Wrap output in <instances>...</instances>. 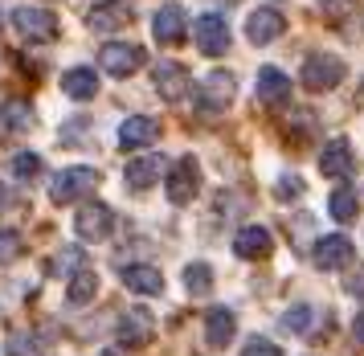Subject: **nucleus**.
<instances>
[{
	"label": "nucleus",
	"instance_id": "nucleus-5",
	"mask_svg": "<svg viewBox=\"0 0 364 356\" xmlns=\"http://www.w3.org/2000/svg\"><path fill=\"white\" fill-rule=\"evenodd\" d=\"M74 229H78L82 242H107L111 229H115V213L102 201H86L82 209H78V217H74Z\"/></svg>",
	"mask_w": 364,
	"mask_h": 356
},
{
	"label": "nucleus",
	"instance_id": "nucleus-33",
	"mask_svg": "<svg viewBox=\"0 0 364 356\" xmlns=\"http://www.w3.org/2000/svg\"><path fill=\"white\" fill-rule=\"evenodd\" d=\"M295 193H303V180L299 177H282L279 180V197L287 201V197H295Z\"/></svg>",
	"mask_w": 364,
	"mask_h": 356
},
{
	"label": "nucleus",
	"instance_id": "nucleus-9",
	"mask_svg": "<svg viewBox=\"0 0 364 356\" xmlns=\"http://www.w3.org/2000/svg\"><path fill=\"white\" fill-rule=\"evenodd\" d=\"M13 25H17L21 37L29 41H53L58 37V16L50 9H17L13 13Z\"/></svg>",
	"mask_w": 364,
	"mask_h": 356
},
{
	"label": "nucleus",
	"instance_id": "nucleus-3",
	"mask_svg": "<svg viewBox=\"0 0 364 356\" xmlns=\"http://www.w3.org/2000/svg\"><path fill=\"white\" fill-rule=\"evenodd\" d=\"M303 86L315 90V95H323V90H336L340 82H344V62L336 58V53H311L307 62H303Z\"/></svg>",
	"mask_w": 364,
	"mask_h": 356
},
{
	"label": "nucleus",
	"instance_id": "nucleus-35",
	"mask_svg": "<svg viewBox=\"0 0 364 356\" xmlns=\"http://www.w3.org/2000/svg\"><path fill=\"white\" fill-rule=\"evenodd\" d=\"M352 340H356V344H364V311L356 315V320H352Z\"/></svg>",
	"mask_w": 364,
	"mask_h": 356
},
{
	"label": "nucleus",
	"instance_id": "nucleus-20",
	"mask_svg": "<svg viewBox=\"0 0 364 356\" xmlns=\"http://www.w3.org/2000/svg\"><path fill=\"white\" fill-rule=\"evenodd\" d=\"M123 287L132 295H160L164 291V275L156 266H123Z\"/></svg>",
	"mask_w": 364,
	"mask_h": 356
},
{
	"label": "nucleus",
	"instance_id": "nucleus-34",
	"mask_svg": "<svg viewBox=\"0 0 364 356\" xmlns=\"http://www.w3.org/2000/svg\"><path fill=\"white\" fill-rule=\"evenodd\" d=\"M348 291H352V295H364V271H356V275L348 278Z\"/></svg>",
	"mask_w": 364,
	"mask_h": 356
},
{
	"label": "nucleus",
	"instance_id": "nucleus-30",
	"mask_svg": "<svg viewBox=\"0 0 364 356\" xmlns=\"http://www.w3.org/2000/svg\"><path fill=\"white\" fill-rule=\"evenodd\" d=\"M242 356H282V348L274 340H266V336H250L242 344Z\"/></svg>",
	"mask_w": 364,
	"mask_h": 356
},
{
	"label": "nucleus",
	"instance_id": "nucleus-31",
	"mask_svg": "<svg viewBox=\"0 0 364 356\" xmlns=\"http://www.w3.org/2000/svg\"><path fill=\"white\" fill-rule=\"evenodd\" d=\"M21 254V234L17 229H0V262H13Z\"/></svg>",
	"mask_w": 364,
	"mask_h": 356
},
{
	"label": "nucleus",
	"instance_id": "nucleus-29",
	"mask_svg": "<svg viewBox=\"0 0 364 356\" xmlns=\"http://www.w3.org/2000/svg\"><path fill=\"white\" fill-rule=\"evenodd\" d=\"M311 315H315V311L307 308V303H299V308L287 311L282 328H287V332H295V336H307V332H311Z\"/></svg>",
	"mask_w": 364,
	"mask_h": 356
},
{
	"label": "nucleus",
	"instance_id": "nucleus-26",
	"mask_svg": "<svg viewBox=\"0 0 364 356\" xmlns=\"http://www.w3.org/2000/svg\"><path fill=\"white\" fill-rule=\"evenodd\" d=\"M328 213L336 217V221H352L356 213H360V201H356V193L352 189H331V197H328Z\"/></svg>",
	"mask_w": 364,
	"mask_h": 356
},
{
	"label": "nucleus",
	"instance_id": "nucleus-24",
	"mask_svg": "<svg viewBox=\"0 0 364 356\" xmlns=\"http://www.w3.org/2000/svg\"><path fill=\"white\" fill-rule=\"evenodd\" d=\"M29 123H33V107L25 98H13L0 107V131H25Z\"/></svg>",
	"mask_w": 364,
	"mask_h": 356
},
{
	"label": "nucleus",
	"instance_id": "nucleus-1",
	"mask_svg": "<svg viewBox=\"0 0 364 356\" xmlns=\"http://www.w3.org/2000/svg\"><path fill=\"white\" fill-rule=\"evenodd\" d=\"M99 168H90V164H74V168H62L50 184V197L53 205H74V201H86V197L99 189Z\"/></svg>",
	"mask_w": 364,
	"mask_h": 356
},
{
	"label": "nucleus",
	"instance_id": "nucleus-11",
	"mask_svg": "<svg viewBox=\"0 0 364 356\" xmlns=\"http://www.w3.org/2000/svg\"><path fill=\"white\" fill-rule=\"evenodd\" d=\"M270 246H274V238H270V229H266V226H242L237 234H233V254H237V258H246V262L266 258V254H270Z\"/></svg>",
	"mask_w": 364,
	"mask_h": 356
},
{
	"label": "nucleus",
	"instance_id": "nucleus-18",
	"mask_svg": "<svg viewBox=\"0 0 364 356\" xmlns=\"http://www.w3.org/2000/svg\"><path fill=\"white\" fill-rule=\"evenodd\" d=\"M233 332H237V315L230 308H209V315H205V340H209V348H225L233 340Z\"/></svg>",
	"mask_w": 364,
	"mask_h": 356
},
{
	"label": "nucleus",
	"instance_id": "nucleus-6",
	"mask_svg": "<svg viewBox=\"0 0 364 356\" xmlns=\"http://www.w3.org/2000/svg\"><path fill=\"white\" fill-rule=\"evenodd\" d=\"M197 193H200V164L193 156H181L168 168V201L172 205H188Z\"/></svg>",
	"mask_w": 364,
	"mask_h": 356
},
{
	"label": "nucleus",
	"instance_id": "nucleus-23",
	"mask_svg": "<svg viewBox=\"0 0 364 356\" xmlns=\"http://www.w3.org/2000/svg\"><path fill=\"white\" fill-rule=\"evenodd\" d=\"M160 172H164V160H160V156H135V160L127 164V184H132V189H151V184L160 180Z\"/></svg>",
	"mask_w": 364,
	"mask_h": 356
},
{
	"label": "nucleus",
	"instance_id": "nucleus-15",
	"mask_svg": "<svg viewBox=\"0 0 364 356\" xmlns=\"http://www.w3.org/2000/svg\"><path fill=\"white\" fill-rule=\"evenodd\" d=\"M160 140V123L151 119V115H132V119H123V127H119V147H148Z\"/></svg>",
	"mask_w": 364,
	"mask_h": 356
},
{
	"label": "nucleus",
	"instance_id": "nucleus-14",
	"mask_svg": "<svg viewBox=\"0 0 364 356\" xmlns=\"http://www.w3.org/2000/svg\"><path fill=\"white\" fill-rule=\"evenodd\" d=\"M115 336H119L123 348H144V344H151V311H144V308L127 311V315L119 320Z\"/></svg>",
	"mask_w": 364,
	"mask_h": 356
},
{
	"label": "nucleus",
	"instance_id": "nucleus-8",
	"mask_svg": "<svg viewBox=\"0 0 364 356\" xmlns=\"http://www.w3.org/2000/svg\"><path fill=\"white\" fill-rule=\"evenodd\" d=\"M193 33H197V49L205 53V58H221V53L230 49V25H225V16L200 13Z\"/></svg>",
	"mask_w": 364,
	"mask_h": 356
},
{
	"label": "nucleus",
	"instance_id": "nucleus-13",
	"mask_svg": "<svg viewBox=\"0 0 364 356\" xmlns=\"http://www.w3.org/2000/svg\"><path fill=\"white\" fill-rule=\"evenodd\" d=\"M151 78H156V90L168 98V103H176V98L188 95V70H184L181 62H156V70H151Z\"/></svg>",
	"mask_w": 364,
	"mask_h": 356
},
{
	"label": "nucleus",
	"instance_id": "nucleus-10",
	"mask_svg": "<svg viewBox=\"0 0 364 356\" xmlns=\"http://www.w3.org/2000/svg\"><path fill=\"white\" fill-rule=\"evenodd\" d=\"M311 262L319 271H344V266H352V242H348L344 234H328V238L315 242Z\"/></svg>",
	"mask_w": 364,
	"mask_h": 356
},
{
	"label": "nucleus",
	"instance_id": "nucleus-19",
	"mask_svg": "<svg viewBox=\"0 0 364 356\" xmlns=\"http://www.w3.org/2000/svg\"><path fill=\"white\" fill-rule=\"evenodd\" d=\"M258 98H262L266 107H282L291 98V78L282 74L279 66H266L262 74H258Z\"/></svg>",
	"mask_w": 364,
	"mask_h": 356
},
{
	"label": "nucleus",
	"instance_id": "nucleus-17",
	"mask_svg": "<svg viewBox=\"0 0 364 356\" xmlns=\"http://www.w3.org/2000/svg\"><path fill=\"white\" fill-rule=\"evenodd\" d=\"M62 90H66L74 103H90V98L99 95V70H90V66H74L62 74Z\"/></svg>",
	"mask_w": 364,
	"mask_h": 356
},
{
	"label": "nucleus",
	"instance_id": "nucleus-36",
	"mask_svg": "<svg viewBox=\"0 0 364 356\" xmlns=\"http://www.w3.org/2000/svg\"><path fill=\"white\" fill-rule=\"evenodd\" d=\"M9 201H13V193H9V189H4V184H0V209H4V205H9Z\"/></svg>",
	"mask_w": 364,
	"mask_h": 356
},
{
	"label": "nucleus",
	"instance_id": "nucleus-16",
	"mask_svg": "<svg viewBox=\"0 0 364 356\" xmlns=\"http://www.w3.org/2000/svg\"><path fill=\"white\" fill-rule=\"evenodd\" d=\"M184 9L181 4H164L160 13H156V21H151V33H156V41H164V46H181L184 41Z\"/></svg>",
	"mask_w": 364,
	"mask_h": 356
},
{
	"label": "nucleus",
	"instance_id": "nucleus-2",
	"mask_svg": "<svg viewBox=\"0 0 364 356\" xmlns=\"http://www.w3.org/2000/svg\"><path fill=\"white\" fill-rule=\"evenodd\" d=\"M233 95H237V78H233L230 70H209L197 86V111L200 115H221L233 103Z\"/></svg>",
	"mask_w": 364,
	"mask_h": 356
},
{
	"label": "nucleus",
	"instance_id": "nucleus-28",
	"mask_svg": "<svg viewBox=\"0 0 364 356\" xmlns=\"http://www.w3.org/2000/svg\"><path fill=\"white\" fill-rule=\"evenodd\" d=\"M9 168H13L17 180H33L37 172H41V156H37V152H17V156L9 160Z\"/></svg>",
	"mask_w": 364,
	"mask_h": 356
},
{
	"label": "nucleus",
	"instance_id": "nucleus-37",
	"mask_svg": "<svg viewBox=\"0 0 364 356\" xmlns=\"http://www.w3.org/2000/svg\"><path fill=\"white\" fill-rule=\"evenodd\" d=\"M107 356H115V352H107Z\"/></svg>",
	"mask_w": 364,
	"mask_h": 356
},
{
	"label": "nucleus",
	"instance_id": "nucleus-4",
	"mask_svg": "<svg viewBox=\"0 0 364 356\" xmlns=\"http://www.w3.org/2000/svg\"><path fill=\"white\" fill-rule=\"evenodd\" d=\"M102 70L111 74V78H132L139 66L148 62V49L144 46H127V41H107L99 53Z\"/></svg>",
	"mask_w": 364,
	"mask_h": 356
},
{
	"label": "nucleus",
	"instance_id": "nucleus-12",
	"mask_svg": "<svg viewBox=\"0 0 364 356\" xmlns=\"http://www.w3.org/2000/svg\"><path fill=\"white\" fill-rule=\"evenodd\" d=\"M282 29H287V21H282L279 9H258V13H250L246 21V37L254 46H270V41H279Z\"/></svg>",
	"mask_w": 364,
	"mask_h": 356
},
{
	"label": "nucleus",
	"instance_id": "nucleus-7",
	"mask_svg": "<svg viewBox=\"0 0 364 356\" xmlns=\"http://www.w3.org/2000/svg\"><path fill=\"white\" fill-rule=\"evenodd\" d=\"M135 21V9L132 4H123V0H102V4H95L90 13H86V29L90 33H119V29H127Z\"/></svg>",
	"mask_w": 364,
	"mask_h": 356
},
{
	"label": "nucleus",
	"instance_id": "nucleus-21",
	"mask_svg": "<svg viewBox=\"0 0 364 356\" xmlns=\"http://www.w3.org/2000/svg\"><path fill=\"white\" fill-rule=\"evenodd\" d=\"M95 295H99V275L86 271V266H78V271L70 275V283H66V303L70 308H86Z\"/></svg>",
	"mask_w": 364,
	"mask_h": 356
},
{
	"label": "nucleus",
	"instance_id": "nucleus-25",
	"mask_svg": "<svg viewBox=\"0 0 364 356\" xmlns=\"http://www.w3.org/2000/svg\"><path fill=\"white\" fill-rule=\"evenodd\" d=\"M184 291L188 295L213 291V266H209V262H188V266H184Z\"/></svg>",
	"mask_w": 364,
	"mask_h": 356
},
{
	"label": "nucleus",
	"instance_id": "nucleus-22",
	"mask_svg": "<svg viewBox=\"0 0 364 356\" xmlns=\"http://www.w3.org/2000/svg\"><path fill=\"white\" fill-rule=\"evenodd\" d=\"M319 172H323V177H348V172H352V147H348V140H331V144L323 147Z\"/></svg>",
	"mask_w": 364,
	"mask_h": 356
},
{
	"label": "nucleus",
	"instance_id": "nucleus-32",
	"mask_svg": "<svg viewBox=\"0 0 364 356\" xmlns=\"http://www.w3.org/2000/svg\"><path fill=\"white\" fill-rule=\"evenodd\" d=\"M319 4V13L328 16V21H344L352 13V0H315Z\"/></svg>",
	"mask_w": 364,
	"mask_h": 356
},
{
	"label": "nucleus",
	"instance_id": "nucleus-27",
	"mask_svg": "<svg viewBox=\"0 0 364 356\" xmlns=\"http://www.w3.org/2000/svg\"><path fill=\"white\" fill-rule=\"evenodd\" d=\"M4 352L9 356H46V344L37 340L33 332H21V336H9L4 340Z\"/></svg>",
	"mask_w": 364,
	"mask_h": 356
}]
</instances>
